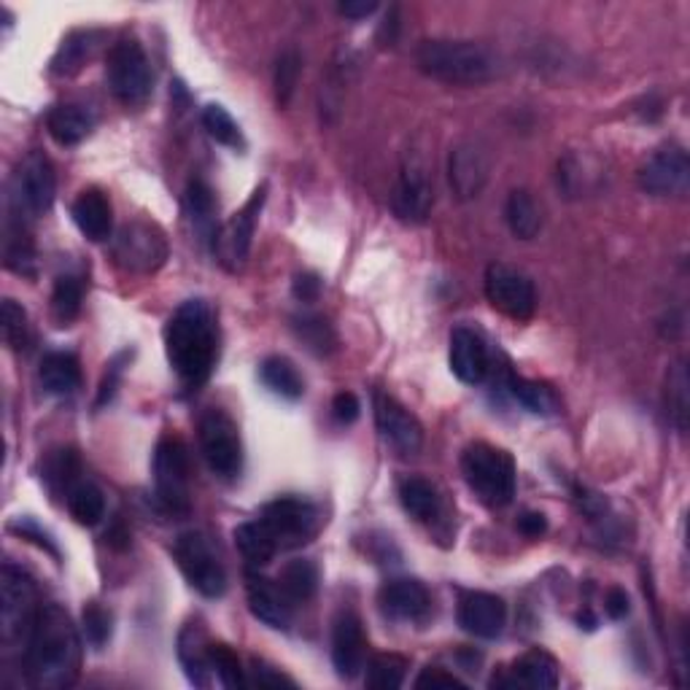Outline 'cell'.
<instances>
[{
  "label": "cell",
  "instance_id": "ba28073f",
  "mask_svg": "<svg viewBox=\"0 0 690 690\" xmlns=\"http://www.w3.org/2000/svg\"><path fill=\"white\" fill-rule=\"evenodd\" d=\"M106 73L114 97L125 106H141L152 95V66L138 40L125 38L114 46Z\"/></svg>",
  "mask_w": 690,
  "mask_h": 690
},
{
  "label": "cell",
  "instance_id": "5bb4252c",
  "mask_svg": "<svg viewBox=\"0 0 690 690\" xmlns=\"http://www.w3.org/2000/svg\"><path fill=\"white\" fill-rule=\"evenodd\" d=\"M690 184V160L686 149L660 147L658 152L647 156L640 167L642 192L653 197H680L688 192Z\"/></svg>",
  "mask_w": 690,
  "mask_h": 690
},
{
  "label": "cell",
  "instance_id": "7402d4cb",
  "mask_svg": "<svg viewBox=\"0 0 690 690\" xmlns=\"http://www.w3.org/2000/svg\"><path fill=\"white\" fill-rule=\"evenodd\" d=\"M20 197L25 202V208L31 213H40L49 211L55 206V195H57V176H55V167H51L49 156L33 152L25 156L20 167Z\"/></svg>",
  "mask_w": 690,
  "mask_h": 690
},
{
  "label": "cell",
  "instance_id": "680465c9",
  "mask_svg": "<svg viewBox=\"0 0 690 690\" xmlns=\"http://www.w3.org/2000/svg\"><path fill=\"white\" fill-rule=\"evenodd\" d=\"M397 9H391L388 11V16H386V22L384 25H381V44H384V38H386V33H388V46L394 44V38H397Z\"/></svg>",
  "mask_w": 690,
  "mask_h": 690
},
{
  "label": "cell",
  "instance_id": "484cf974",
  "mask_svg": "<svg viewBox=\"0 0 690 690\" xmlns=\"http://www.w3.org/2000/svg\"><path fill=\"white\" fill-rule=\"evenodd\" d=\"M40 386L46 388V394H55V397H71L73 391L81 386V367L79 359L73 353H46L40 359L38 370Z\"/></svg>",
  "mask_w": 690,
  "mask_h": 690
},
{
  "label": "cell",
  "instance_id": "60d3db41",
  "mask_svg": "<svg viewBox=\"0 0 690 690\" xmlns=\"http://www.w3.org/2000/svg\"><path fill=\"white\" fill-rule=\"evenodd\" d=\"M90 55H92L90 33H73L71 38L62 40L60 51H57V57L51 60V71H55L57 77H73V73H77L79 68L90 60Z\"/></svg>",
  "mask_w": 690,
  "mask_h": 690
},
{
  "label": "cell",
  "instance_id": "d4e9b609",
  "mask_svg": "<svg viewBox=\"0 0 690 690\" xmlns=\"http://www.w3.org/2000/svg\"><path fill=\"white\" fill-rule=\"evenodd\" d=\"M211 642H208L206 631L197 623L184 625L182 636H178V660H182L184 671L195 686H208V671H211Z\"/></svg>",
  "mask_w": 690,
  "mask_h": 690
},
{
  "label": "cell",
  "instance_id": "8d00e7d4",
  "mask_svg": "<svg viewBox=\"0 0 690 690\" xmlns=\"http://www.w3.org/2000/svg\"><path fill=\"white\" fill-rule=\"evenodd\" d=\"M81 300H84V286L79 278L62 276L57 278L55 292H51V316L60 327H68L79 316Z\"/></svg>",
  "mask_w": 690,
  "mask_h": 690
},
{
  "label": "cell",
  "instance_id": "3957f363",
  "mask_svg": "<svg viewBox=\"0 0 690 690\" xmlns=\"http://www.w3.org/2000/svg\"><path fill=\"white\" fill-rule=\"evenodd\" d=\"M416 66L426 77L445 84H486L496 77V57L475 40L432 38L416 49Z\"/></svg>",
  "mask_w": 690,
  "mask_h": 690
},
{
  "label": "cell",
  "instance_id": "f546056e",
  "mask_svg": "<svg viewBox=\"0 0 690 690\" xmlns=\"http://www.w3.org/2000/svg\"><path fill=\"white\" fill-rule=\"evenodd\" d=\"M504 219H507V227L515 237L521 241H535L542 230V211L526 189H515L507 197V206H504Z\"/></svg>",
  "mask_w": 690,
  "mask_h": 690
},
{
  "label": "cell",
  "instance_id": "f907efd6",
  "mask_svg": "<svg viewBox=\"0 0 690 690\" xmlns=\"http://www.w3.org/2000/svg\"><path fill=\"white\" fill-rule=\"evenodd\" d=\"M321 278L316 276V272H300L297 278H294V297L303 300V303H316L318 294H321Z\"/></svg>",
  "mask_w": 690,
  "mask_h": 690
},
{
  "label": "cell",
  "instance_id": "74e56055",
  "mask_svg": "<svg viewBox=\"0 0 690 690\" xmlns=\"http://www.w3.org/2000/svg\"><path fill=\"white\" fill-rule=\"evenodd\" d=\"M510 394H513L526 410H531V413L537 416H553L555 408H559V405H555V394L545 384H537V381L515 378L513 375V378H510Z\"/></svg>",
  "mask_w": 690,
  "mask_h": 690
},
{
  "label": "cell",
  "instance_id": "7a4b0ae2",
  "mask_svg": "<svg viewBox=\"0 0 690 690\" xmlns=\"http://www.w3.org/2000/svg\"><path fill=\"white\" fill-rule=\"evenodd\" d=\"M165 351L171 367L187 386H200L217 362V324L202 300H189L173 313L165 327Z\"/></svg>",
  "mask_w": 690,
  "mask_h": 690
},
{
  "label": "cell",
  "instance_id": "7bdbcfd3",
  "mask_svg": "<svg viewBox=\"0 0 690 690\" xmlns=\"http://www.w3.org/2000/svg\"><path fill=\"white\" fill-rule=\"evenodd\" d=\"M211 671L219 677L224 688H241L246 686V675H243V666L237 653L232 651L224 642H211Z\"/></svg>",
  "mask_w": 690,
  "mask_h": 690
},
{
  "label": "cell",
  "instance_id": "83f0119b",
  "mask_svg": "<svg viewBox=\"0 0 690 690\" xmlns=\"http://www.w3.org/2000/svg\"><path fill=\"white\" fill-rule=\"evenodd\" d=\"M510 686H524V688H555L559 686V660L545 651H529L524 658L515 660L513 666V680Z\"/></svg>",
  "mask_w": 690,
  "mask_h": 690
},
{
  "label": "cell",
  "instance_id": "4316f807",
  "mask_svg": "<svg viewBox=\"0 0 690 690\" xmlns=\"http://www.w3.org/2000/svg\"><path fill=\"white\" fill-rule=\"evenodd\" d=\"M46 127H49V136L55 138L60 147H77V143H81L90 136L92 127H95V119H92V114L84 112L81 106L62 103V106H55L49 116H46Z\"/></svg>",
  "mask_w": 690,
  "mask_h": 690
},
{
  "label": "cell",
  "instance_id": "44dd1931",
  "mask_svg": "<svg viewBox=\"0 0 690 690\" xmlns=\"http://www.w3.org/2000/svg\"><path fill=\"white\" fill-rule=\"evenodd\" d=\"M451 373L467 386L483 384L489 375V348L483 338L469 327H456L451 332V351H448Z\"/></svg>",
  "mask_w": 690,
  "mask_h": 690
},
{
  "label": "cell",
  "instance_id": "ee69618b",
  "mask_svg": "<svg viewBox=\"0 0 690 690\" xmlns=\"http://www.w3.org/2000/svg\"><path fill=\"white\" fill-rule=\"evenodd\" d=\"M81 631H84V640L90 642L95 651H101L108 640H112V631H114V620L112 612L106 607H101L97 601L84 607L81 612Z\"/></svg>",
  "mask_w": 690,
  "mask_h": 690
},
{
  "label": "cell",
  "instance_id": "9f6ffc18",
  "mask_svg": "<svg viewBox=\"0 0 690 690\" xmlns=\"http://www.w3.org/2000/svg\"><path fill=\"white\" fill-rule=\"evenodd\" d=\"M338 11L346 20H364V16L378 11V3L375 0H346V3H340Z\"/></svg>",
  "mask_w": 690,
  "mask_h": 690
},
{
  "label": "cell",
  "instance_id": "e575fe53",
  "mask_svg": "<svg viewBox=\"0 0 690 690\" xmlns=\"http://www.w3.org/2000/svg\"><path fill=\"white\" fill-rule=\"evenodd\" d=\"M318 583H321V575H318V566L307 559H297L292 564L283 566L281 577H278V585L283 588V594L289 596L292 605H305L316 596Z\"/></svg>",
  "mask_w": 690,
  "mask_h": 690
},
{
  "label": "cell",
  "instance_id": "836d02e7",
  "mask_svg": "<svg viewBox=\"0 0 690 690\" xmlns=\"http://www.w3.org/2000/svg\"><path fill=\"white\" fill-rule=\"evenodd\" d=\"M235 545L243 553V559L252 566H268L278 553L276 539L265 529L262 521H248L235 529Z\"/></svg>",
  "mask_w": 690,
  "mask_h": 690
},
{
  "label": "cell",
  "instance_id": "30bf717a",
  "mask_svg": "<svg viewBox=\"0 0 690 690\" xmlns=\"http://www.w3.org/2000/svg\"><path fill=\"white\" fill-rule=\"evenodd\" d=\"M167 254L171 248H167L165 232L143 219L125 224L114 237V262L125 272H138V276L156 272L165 265Z\"/></svg>",
  "mask_w": 690,
  "mask_h": 690
},
{
  "label": "cell",
  "instance_id": "8992f818",
  "mask_svg": "<svg viewBox=\"0 0 690 690\" xmlns=\"http://www.w3.org/2000/svg\"><path fill=\"white\" fill-rule=\"evenodd\" d=\"M173 555L178 561V570L184 572V577L189 580V585H192L197 594L217 599V596H222L227 590V570H224L222 555L217 553L208 535H202V531H184L176 539Z\"/></svg>",
  "mask_w": 690,
  "mask_h": 690
},
{
  "label": "cell",
  "instance_id": "b9f144b4",
  "mask_svg": "<svg viewBox=\"0 0 690 690\" xmlns=\"http://www.w3.org/2000/svg\"><path fill=\"white\" fill-rule=\"evenodd\" d=\"M666 399H669V413L675 419V426L680 432L688 429V370L686 359H677V364L669 373V384H666Z\"/></svg>",
  "mask_w": 690,
  "mask_h": 690
},
{
  "label": "cell",
  "instance_id": "f5cc1de1",
  "mask_svg": "<svg viewBox=\"0 0 690 690\" xmlns=\"http://www.w3.org/2000/svg\"><path fill=\"white\" fill-rule=\"evenodd\" d=\"M11 529H14V531H20V535H22V537H25V539H33V542H36V545H40V548H44V550H49V553H51V555H60V553H57V548H55V545H51V539H49V537H46V531H40V529H38V526H36V524H33V521H16V524H11Z\"/></svg>",
  "mask_w": 690,
  "mask_h": 690
},
{
  "label": "cell",
  "instance_id": "e0dca14e",
  "mask_svg": "<svg viewBox=\"0 0 690 690\" xmlns=\"http://www.w3.org/2000/svg\"><path fill=\"white\" fill-rule=\"evenodd\" d=\"M367 660V636L362 618L353 610H343L332 625V664L343 680L362 675Z\"/></svg>",
  "mask_w": 690,
  "mask_h": 690
},
{
  "label": "cell",
  "instance_id": "c3c4849f",
  "mask_svg": "<svg viewBox=\"0 0 690 690\" xmlns=\"http://www.w3.org/2000/svg\"><path fill=\"white\" fill-rule=\"evenodd\" d=\"M416 688H464V682L440 666H426L416 680Z\"/></svg>",
  "mask_w": 690,
  "mask_h": 690
},
{
  "label": "cell",
  "instance_id": "681fc988",
  "mask_svg": "<svg viewBox=\"0 0 690 690\" xmlns=\"http://www.w3.org/2000/svg\"><path fill=\"white\" fill-rule=\"evenodd\" d=\"M332 413H335V419H338L340 423H346V426L356 421L359 413H362V405H359L356 394L340 391L338 397L332 399Z\"/></svg>",
  "mask_w": 690,
  "mask_h": 690
},
{
  "label": "cell",
  "instance_id": "4fadbf2b",
  "mask_svg": "<svg viewBox=\"0 0 690 690\" xmlns=\"http://www.w3.org/2000/svg\"><path fill=\"white\" fill-rule=\"evenodd\" d=\"M265 197H268V187H259L257 192L252 195V200H248L222 230H219L217 241H213V254H217L219 262L232 272L241 270L243 262L248 259L252 237L254 230H257V219L265 206Z\"/></svg>",
  "mask_w": 690,
  "mask_h": 690
},
{
  "label": "cell",
  "instance_id": "f35d334b",
  "mask_svg": "<svg viewBox=\"0 0 690 690\" xmlns=\"http://www.w3.org/2000/svg\"><path fill=\"white\" fill-rule=\"evenodd\" d=\"M202 127H206L208 136H211L217 143H222V147H230V149L243 147L241 127H237V121L232 119L227 108L219 106V103H211V106L202 108Z\"/></svg>",
  "mask_w": 690,
  "mask_h": 690
},
{
  "label": "cell",
  "instance_id": "ab89813d",
  "mask_svg": "<svg viewBox=\"0 0 690 690\" xmlns=\"http://www.w3.org/2000/svg\"><path fill=\"white\" fill-rule=\"evenodd\" d=\"M300 73H303V57H300V51L297 49L281 51L276 60V101L281 108H286L289 103H292Z\"/></svg>",
  "mask_w": 690,
  "mask_h": 690
},
{
  "label": "cell",
  "instance_id": "ac0fdd59",
  "mask_svg": "<svg viewBox=\"0 0 690 690\" xmlns=\"http://www.w3.org/2000/svg\"><path fill=\"white\" fill-rule=\"evenodd\" d=\"M459 625L478 640H496L507 623V605L486 590H469L459 599Z\"/></svg>",
  "mask_w": 690,
  "mask_h": 690
},
{
  "label": "cell",
  "instance_id": "ffe728a7",
  "mask_svg": "<svg viewBox=\"0 0 690 690\" xmlns=\"http://www.w3.org/2000/svg\"><path fill=\"white\" fill-rule=\"evenodd\" d=\"M246 599L248 610L257 620H262L265 625L276 631H289L292 629V610L294 605L289 601V596L283 594V588L272 580L262 575H248L246 577Z\"/></svg>",
  "mask_w": 690,
  "mask_h": 690
},
{
  "label": "cell",
  "instance_id": "f1b7e54d",
  "mask_svg": "<svg viewBox=\"0 0 690 690\" xmlns=\"http://www.w3.org/2000/svg\"><path fill=\"white\" fill-rule=\"evenodd\" d=\"M399 502H402L405 513L413 515L421 524L437 521L440 510H443V499H440L437 489L423 478H405L399 483Z\"/></svg>",
  "mask_w": 690,
  "mask_h": 690
},
{
  "label": "cell",
  "instance_id": "db71d44e",
  "mask_svg": "<svg viewBox=\"0 0 690 690\" xmlns=\"http://www.w3.org/2000/svg\"><path fill=\"white\" fill-rule=\"evenodd\" d=\"M518 531L529 539H539L548 531V518L542 513H524L518 518Z\"/></svg>",
  "mask_w": 690,
  "mask_h": 690
},
{
  "label": "cell",
  "instance_id": "603a6c76",
  "mask_svg": "<svg viewBox=\"0 0 690 690\" xmlns=\"http://www.w3.org/2000/svg\"><path fill=\"white\" fill-rule=\"evenodd\" d=\"M378 605L386 618L416 623V620H423L429 610H432V596H429L426 585L419 583V580L397 577L388 580L384 588H381Z\"/></svg>",
  "mask_w": 690,
  "mask_h": 690
},
{
  "label": "cell",
  "instance_id": "2e32d148",
  "mask_svg": "<svg viewBox=\"0 0 690 690\" xmlns=\"http://www.w3.org/2000/svg\"><path fill=\"white\" fill-rule=\"evenodd\" d=\"M373 408H375V423H378L381 437H384L399 456L419 454L423 445V429H421V423L416 421V416L384 391L375 394Z\"/></svg>",
  "mask_w": 690,
  "mask_h": 690
},
{
  "label": "cell",
  "instance_id": "816d5d0a",
  "mask_svg": "<svg viewBox=\"0 0 690 690\" xmlns=\"http://www.w3.org/2000/svg\"><path fill=\"white\" fill-rule=\"evenodd\" d=\"M254 682H257L259 688H281V686H289L294 688V680L292 677L281 675V671H276L272 666L262 664V660H254Z\"/></svg>",
  "mask_w": 690,
  "mask_h": 690
},
{
  "label": "cell",
  "instance_id": "6da1fadb",
  "mask_svg": "<svg viewBox=\"0 0 690 690\" xmlns=\"http://www.w3.org/2000/svg\"><path fill=\"white\" fill-rule=\"evenodd\" d=\"M81 642L77 625L60 605H40L25 642V677L33 688L62 690L77 682Z\"/></svg>",
  "mask_w": 690,
  "mask_h": 690
},
{
  "label": "cell",
  "instance_id": "d590c367",
  "mask_svg": "<svg viewBox=\"0 0 690 690\" xmlns=\"http://www.w3.org/2000/svg\"><path fill=\"white\" fill-rule=\"evenodd\" d=\"M405 675H408V658L397 653H384L370 660L364 682L375 690H394L405 686Z\"/></svg>",
  "mask_w": 690,
  "mask_h": 690
},
{
  "label": "cell",
  "instance_id": "4dcf8cb0",
  "mask_svg": "<svg viewBox=\"0 0 690 690\" xmlns=\"http://www.w3.org/2000/svg\"><path fill=\"white\" fill-rule=\"evenodd\" d=\"M68 513L81 526H97L106 515V496L92 480H73L68 486Z\"/></svg>",
  "mask_w": 690,
  "mask_h": 690
},
{
  "label": "cell",
  "instance_id": "5b68a950",
  "mask_svg": "<svg viewBox=\"0 0 690 690\" xmlns=\"http://www.w3.org/2000/svg\"><path fill=\"white\" fill-rule=\"evenodd\" d=\"M154 486L162 510L171 515H189L192 489H189V451L176 434H165L154 451Z\"/></svg>",
  "mask_w": 690,
  "mask_h": 690
},
{
  "label": "cell",
  "instance_id": "bcb514c9",
  "mask_svg": "<svg viewBox=\"0 0 690 690\" xmlns=\"http://www.w3.org/2000/svg\"><path fill=\"white\" fill-rule=\"evenodd\" d=\"M5 268L20 272V276H33L36 272V252L25 232H11L5 237Z\"/></svg>",
  "mask_w": 690,
  "mask_h": 690
},
{
  "label": "cell",
  "instance_id": "6f0895ef",
  "mask_svg": "<svg viewBox=\"0 0 690 690\" xmlns=\"http://www.w3.org/2000/svg\"><path fill=\"white\" fill-rule=\"evenodd\" d=\"M121 359L125 356H119V359H114L112 364H108V373H106V378H103V386H101V397H97V405H106L108 399L114 397V391H116V384H119V375H121Z\"/></svg>",
  "mask_w": 690,
  "mask_h": 690
},
{
  "label": "cell",
  "instance_id": "277c9868",
  "mask_svg": "<svg viewBox=\"0 0 690 690\" xmlns=\"http://www.w3.org/2000/svg\"><path fill=\"white\" fill-rule=\"evenodd\" d=\"M461 475L472 494L489 507H504L515 496V461L507 451L472 443L461 454Z\"/></svg>",
  "mask_w": 690,
  "mask_h": 690
},
{
  "label": "cell",
  "instance_id": "9a60e30c",
  "mask_svg": "<svg viewBox=\"0 0 690 690\" xmlns=\"http://www.w3.org/2000/svg\"><path fill=\"white\" fill-rule=\"evenodd\" d=\"M434 206V192L432 182H429L426 165L419 156H410L405 162L402 173L397 178V187L391 195V208L397 213L399 222L405 224H421L426 222L429 211Z\"/></svg>",
  "mask_w": 690,
  "mask_h": 690
},
{
  "label": "cell",
  "instance_id": "f6af8a7d",
  "mask_svg": "<svg viewBox=\"0 0 690 690\" xmlns=\"http://www.w3.org/2000/svg\"><path fill=\"white\" fill-rule=\"evenodd\" d=\"M3 340L11 351H22L31 343V324L25 307L14 300H3Z\"/></svg>",
  "mask_w": 690,
  "mask_h": 690
},
{
  "label": "cell",
  "instance_id": "52a82bcc",
  "mask_svg": "<svg viewBox=\"0 0 690 690\" xmlns=\"http://www.w3.org/2000/svg\"><path fill=\"white\" fill-rule=\"evenodd\" d=\"M38 610L40 605L33 580L16 566L5 564L0 572V631H3L5 645L16 640L27 642Z\"/></svg>",
  "mask_w": 690,
  "mask_h": 690
},
{
  "label": "cell",
  "instance_id": "8fae6325",
  "mask_svg": "<svg viewBox=\"0 0 690 690\" xmlns=\"http://www.w3.org/2000/svg\"><path fill=\"white\" fill-rule=\"evenodd\" d=\"M259 521L276 539L278 550H292L311 542L318 531V524H321V515H318L316 504L303 496H278L270 504H265Z\"/></svg>",
  "mask_w": 690,
  "mask_h": 690
},
{
  "label": "cell",
  "instance_id": "11a10c76",
  "mask_svg": "<svg viewBox=\"0 0 690 690\" xmlns=\"http://www.w3.org/2000/svg\"><path fill=\"white\" fill-rule=\"evenodd\" d=\"M605 610H607V615H610L612 620L625 618V615H629V610H631L629 594H625L623 588H612L610 594H607V599H605Z\"/></svg>",
  "mask_w": 690,
  "mask_h": 690
},
{
  "label": "cell",
  "instance_id": "d6986e66",
  "mask_svg": "<svg viewBox=\"0 0 690 690\" xmlns=\"http://www.w3.org/2000/svg\"><path fill=\"white\" fill-rule=\"evenodd\" d=\"M448 182L459 200H475L489 182V154L480 143L464 141L451 152Z\"/></svg>",
  "mask_w": 690,
  "mask_h": 690
},
{
  "label": "cell",
  "instance_id": "d6a6232c",
  "mask_svg": "<svg viewBox=\"0 0 690 690\" xmlns=\"http://www.w3.org/2000/svg\"><path fill=\"white\" fill-rule=\"evenodd\" d=\"M259 381L270 388L272 394L283 399H300L305 394V381L297 373L289 359L283 356H268L259 364Z\"/></svg>",
  "mask_w": 690,
  "mask_h": 690
},
{
  "label": "cell",
  "instance_id": "7dc6e473",
  "mask_svg": "<svg viewBox=\"0 0 690 690\" xmlns=\"http://www.w3.org/2000/svg\"><path fill=\"white\" fill-rule=\"evenodd\" d=\"M294 329H297L300 338L305 340L307 348H313L316 353H329L335 348V332L321 316H303L294 318Z\"/></svg>",
  "mask_w": 690,
  "mask_h": 690
},
{
  "label": "cell",
  "instance_id": "1f68e13d",
  "mask_svg": "<svg viewBox=\"0 0 690 690\" xmlns=\"http://www.w3.org/2000/svg\"><path fill=\"white\" fill-rule=\"evenodd\" d=\"M187 213L202 241H217V197L202 178H195L187 187Z\"/></svg>",
  "mask_w": 690,
  "mask_h": 690
},
{
  "label": "cell",
  "instance_id": "cb8c5ba5",
  "mask_svg": "<svg viewBox=\"0 0 690 690\" xmlns=\"http://www.w3.org/2000/svg\"><path fill=\"white\" fill-rule=\"evenodd\" d=\"M73 222L81 230V235L90 237V241L101 243L106 237H112L114 227V211L112 200L101 189H84L73 202Z\"/></svg>",
  "mask_w": 690,
  "mask_h": 690
},
{
  "label": "cell",
  "instance_id": "7c38bea8",
  "mask_svg": "<svg viewBox=\"0 0 690 690\" xmlns=\"http://www.w3.org/2000/svg\"><path fill=\"white\" fill-rule=\"evenodd\" d=\"M486 300L502 316L513 321H529L535 316L537 292L529 276L510 265H491L486 270Z\"/></svg>",
  "mask_w": 690,
  "mask_h": 690
},
{
  "label": "cell",
  "instance_id": "9c48e42d",
  "mask_svg": "<svg viewBox=\"0 0 690 690\" xmlns=\"http://www.w3.org/2000/svg\"><path fill=\"white\" fill-rule=\"evenodd\" d=\"M200 451L202 459L211 467L213 475L232 480L243 469V443L241 429L224 410L211 408L200 419Z\"/></svg>",
  "mask_w": 690,
  "mask_h": 690
}]
</instances>
